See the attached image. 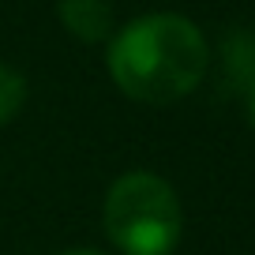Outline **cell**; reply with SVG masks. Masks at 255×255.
Wrapping results in <instances>:
<instances>
[{
  "instance_id": "obj_1",
  "label": "cell",
  "mask_w": 255,
  "mask_h": 255,
  "mask_svg": "<svg viewBox=\"0 0 255 255\" xmlns=\"http://www.w3.org/2000/svg\"><path fill=\"white\" fill-rule=\"evenodd\" d=\"M109 72L128 98L169 105L191 94L207 72V41L184 15L135 19L109 49Z\"/></svg>"
},
{
  "instance_id": "obj_2",
  "label": "cell",
  "mask_w": 255,
  "mask_h": 255,
  "mask_svg": "<svg viewBox=\"0 0 255 255\" xmlns=\"http://www.w3.org/2000/svg\"><path fill=\"white\" fill-rule=\"evenodd\" d=\"M105 233L124 255H169L180 240L176 191L154 173H124L105 195Z\"/></svg>"
},
{
  "instance_id": "obj_3",
  "label": "cell",
  "mask_w": 255,
  "mask_h": 255,
  "mask_svg": "<svg viewBox=\"0 0 255 255\" xmlns=\"http://www.w3.org/2000/svg\"><path fill=\"white\" fill-rule=\"evenodd\" d=\"M60 23L79 41H102L113 30V8L105 0H60Z\"/></svg>"
},
{
  "instance_id": "obj_4",
  "label": "cell",
  "mask_w": 255,
  "mask_h": 255,
  "mask_svg": "<svg viewBox=\"0 0 255 255\" xmlns=\"http://www.w3.org/2000/svg\"><path fill=\"white\" fill-rule=\"evenodd\" d=\"M225 75L240 87L255 83V41L248 34H237L225 41Z\"/></svg>"
},
{
  "instance_id": "obj_5",
  "label": "cell",
  "mask_w": 255,
  "mask_h": 255,
  "mask_svg": "<svg viewBox=\"0 0 255 255\" xmlns=\"http://www.w3.org/2000/svg\"><path fill=\"white\" fill-rule=\"evenodd\" d=\"M23 98H26L23 75H15L11 68H4V64H0V124H8V120L19 113Z\"/></svg>"
},
{
  "instance_id": "obj_6",
  "label": "cell",
  "mask_w": 255,
  "mask_h": 255,
  "mask_svg": "<svg viewBox=\"0 0 255 255\" xmlns=\"http://www.w3.org/2000/svg\"><path fill=\"white\" fill-rule=\"evenodd\" d=\"M248 120H252V128H255V83L248 87Z\"/></svg>"
},
{
  "instance_id": "obj_7",
  "label": "cell",
  "mask_w": 255,
  "mask_h": 255,
  "mask_svg": "<svg viewBox=\"0 0 255 255\" xmlns=\"http://www.w3.org/2000/svg\"><path fill=\"white\" fill-rule=\"evenodd\" d=\"M68 255H105V252H94V248H83V252H68Z\"/></svg>"
}]
</instances>
